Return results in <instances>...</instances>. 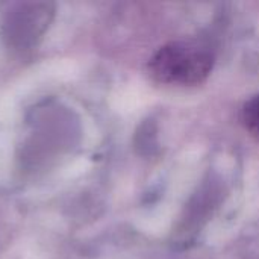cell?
I'll return each mask as SVG.
<instances>
[{
	"label": "cell",
	"mask_w": 259,
	"mask_h": 259,
	"mask_svg": "<svg viewBox=\"0 0 259 259\" xmlns=\"http://www.w3.org/2000/svg\"><path fill=\"white\" fill-rule=\"evenodd\" d=\"M215 64L212 50L196 39L171 41L150 58V76L164 85L194 87L205 82Z\"/></svg>",
	"instance_id": "obj_1"
},
{
	"label": "cell",
	"mask_w": 259,
	"mask_h": 259,
	"mask_svg": "<svg viewBox=\"0 0 259 259\" xmlns=\"http://www.w3.org/2000/svg\"><path fill=\"white\" fill-rule=\"evenodd\" d=\"M241 123L244 126V129L259 140V94L253 96L252 99H249L243 108H241V114H240Z\"/></svg>",
	"instance_id": "obj_2"
}]
</instances>
